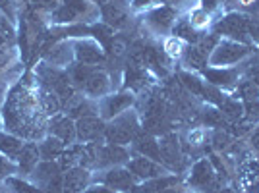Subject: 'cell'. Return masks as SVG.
Masks as SVG:
<instances>
[{"instance_id": "cell-1", "label": "cell", "mask_w": 259, "mask_h": 193, "mask_svg": "<svg viewBox=\"0 0 259 193\" xmlns=\"http://www.w3.org/2000/svg\"><path fill=\"white\" fill-rule=\"evenodd\" d=\"M251 51H249L248 44H242L238 43V41H230V39H223V41H219L215 51L209 54V64L217 66V68H227L230 64H238Z\"/></svg>"}, {"instance_id": "cell-2", "label": "cell", "mask_w": 259, "mask_h": 193, "mask_svg": "<svg viewBox=\"0 0 259 193\" xmlns=\"http://www.w3.org/2000/svg\"><path fill=\"white\" fill-rule=\"evenodd\" d=\"M138 133V120L134 114H120L110 126L105 128V137L112 145H126L136 137Z\"/></svg>"}, {"instance_id": "cell-3", "label": "cell", "mask_w": 259, "mask_h": 193, "mask_svg": "<svg viewBox=\"0 0 259 193\" xmlns=\"http://www.w3.org/2000/svg\"><path fill=\"white\" fill-rule=\"evenodd\" d=\"M217 35H227L230 37V41H238V43L246 44L251 41L248 35V16L244 14H228L225 20L217 23L215 27Z\"/></svg>"}, {"instance_id": "cell-4", "label": "cell", "mask_w": 259, "mask_h": 193, "mask_svg": "<svg viewBox=\"0 0 259 193\" xmlns=\"http://www.w3.org/2000/svg\"><path fill=\"white\" fill-rule=\"evenodd\" d=\"M33 178L39 183V187L45 189L47 193H62L64 180L60 176V166H56L54 162H41L37 166V170L33 172Z\"/></svg>"}, {"instance_id": "cell-5", "label": "cell", "mask_w": 259, "mask_h": 193, "mask_svg": "<svg viewBox=\"0 0 259 193\" xmlns=\"http://www.w3.org/2000/svg\"><path fill=\"white\" fill-rule=\"evenodd\" d=\"M128 170L132 172V176H136L140 180H155V178L164 176V168H162L161 164L151 161V159H147V157L134 159V161L130 162Z\"/></svg>"}, {"instance_id": "cell-6", "label": "cell", "mask_w": 259, "mask_h": 193, "mask_svg": "<svg viewBox=\"0 0 259 193\" xmlns=\"http://www.w3.org/2000/svg\"><path fill=\"white\" fill-rule=\"evenodd\" d=\"M134 105V95L132 93H120L114 96H107L101 103V110L105 118H116L122 112H126Z\"/></svg>"}, {"instance_id": "cell-7", "label": "cell", "mask_w": 259, "mask_h": 193, "mask_svg": "<svg viewBox=\"0 0 259 193\" xmlns=\"http://www.w3.org/2000/svg\"><path fill=\"white\" fill-rule=\"evenodd\" d=\"M105 133V124L97 116H83L77 120L76 135L79 141H93Z\"/></svg>"}, {"instance_id": "cell-8", "label": "cell", "mask_w": 259, "mask_h": 193, "mask_svg": "<svg viewBox=\"0 0 259 193\" xmlns=\"http://www.w3.org/2000/svg\"><path fill=\"white\" fill-rule=\"evenodd\" d=\"M128 159V151L122 145H99L97 143V157H95V164L97 166H110V164H118Z\"/></svg>"}, {"instance_id": "cell-9", "label": "cell", "mask_w": 259, "mask_h": 193, "mask_svg": "<svg viewBox=\"0 0 259 193\" xmlns=\"http://www.w3.org/2000/svg\"><path fill=\"white\" fill-rule=\"evenodd\" d=\"M213 182H215V170H213L211 162L205 159L195 162L192 168V176H190V183L199 189H207L209 185H213Z\"/></svg>"}, {"instance_id": "cell-10", "label": "cell", "mask_w": 259, "mask_h": 193, "mask_svg": "<svg viewBox=\"0 0 259 193\" xmlns=\"http://www.w3.org/2000/svg\"><path fill=\"white\" fill-rule=\"evenodd\" d=\"M87 182H89V172H87V168H83V166L70 168L68 174L64 176L62 193H83Z\"/></svg>"}, {"instance_id": "cell-11", "label": "cell", "mask_w": 259, "mask_h": 193, "mask_svg": "<svg viewBox=\"0 0 259 193\" xmlns=\"http://www.w3.org/2000/svg\"><path fill=\"white\" fill-rule=\"evenodd\" d=\"M203 75H205V79L211 85L219 87H230L238 81V72L236 70H230V68H217V66L205 68Z\"/></svg>"}, {"instance_id": "cell-12", "label": "cell", "mask_w": 259, "mask_h": 193, "mask_svg": "<svg viewBox=\"0 0 259 193\" xmlns=\"http://www.w3.org/2000/svg\"><path fill=\"white\" fill-rule=\"evenodd\" d=\"M105 183L112 189H118V191H130L134 185V176L130 174V170L114 168V170H108L105 174Z\"/></svg>"}, {"instance_id": "cell-13", "label": "cell", "mask_w": 259, "mask_h": 193, "mask_svg": "<svg viewBox=\"0 0 259 193\" xmlns=\"http://www.w3.org/2000/svg\"><path fill=\"white\" fill-rule=\"evenodd\" d=\"M174 20H176V10H172L170 6H161V8H157L155 12L149 14V20L147 22L157 31H166L174 23Z\"/></svg>"}, {"instance_id": "cell-14", "label": "cell", "mask_w": 259, "mask_h": 193, "mask_svg": "<svg viewBox=\"0 0 259 193\" xmlns=\"http://www.w3.org/2000/svg\"><path fill=\"white\" fill-rule=\"evenodd\" d=\"M85 12V2L83 0H66L64 4L54 12L56 22H72L79 18Z\"/></svg>"}, {"instance_id": "cell-15", "label": "cell", "mask_w": 259, "mask_h": 193, "mask_svg": "<svg viewBox=\"0 0 259 193\" xmlns=\"http://www.w3.org/2000/svg\"><path fill=\"white\" fill-rule=\"evenodd\" d=\"M83 91L91 96H101L108 91V77L105 72H91L83 83Z\"/></svg>"}, {"instance_id": "cell-16", "label": "cell", "mask_w": 259, "mask_h": 193, "mask_svg": "<svg viewBox=\"0 0 259 193\" xmlns=\"http://www.w3.org/2000/svg\"><path fill=\"white\" fill-rule=\"evenodd\" d=\"M53 133L54 137H58V139L62 141V143H72V141L76 139V126H74V122L68 118H56L53 122Z\"/></svg>"}, {"instance_id": "cell-17", "label": "cell", "mask_w": 259, "mask_h": 193, "mask_svg": "<svg viewBox=\"0 0 259 193\" xmlns=\"http://www.w3.org/2000/svg\"><path fill=\"white\" fill-rule=\"evenodd\" d=\"M76 54L79 58L81 64H97L103 60V53L95 43H89V41H83L76 46Z\"/></svg>"}, {"instance_id": "cell-18", "label": "cell", "mask_w": 259, "mask_h": 193, "mask_svg": "<svg viewBox=\"0 0 259 193\" xmlns=\"http://www.w3.org/2000/svg\"><path fill=\"white\" fill-rule=\"evenodd\" d=\"M66 110H68V114H70V116H79V118H83V116H93L95 107H93L89 101H85L83 96L74 95L70 101H68Z\"/></svg>"}, {"instance_id": "cell-19", "label": "cell", "mask_w": 259, "mask_h": 193, "mask_svg": "<svg viewBox=\"0 0 259 193\" xmlns=\"http://www.w3.org/2000/svg\"><path fill=\"white\" fill-rule=\"evenodd\" d=\"M159 149H161V161L170 162V164L178 162V139H176V135L170 133V135L162 137L159 143Z\"/></svg>"}, {"instance_id": "cell-20", "label": "cell", "mask_w": 259, "mask_h": 193, "mask_svg": "<svg viewBox=\"0 0 259 193\" xmlns=\"http://www.w3.org/2000/svg\"><path fill=\"white\" fill-rule=\"evenodd\" d=\"M39 157H41V153L37 149V145H33V143H27V145H23L22 153H20V157H18V161H20V166H22L23 172H29L33 166H37V161H39Z\"/></svg>"}, {"instance_id": "cell-21", "label": "cell", "mask_w": 259, "mask_h": 193, "mask_svg": "<svg viewBox=\"0 0 259 193\" xmlns=\"http://www.w3.org/2000/svg\"><path fill=\"white\" fill-rule=\"evenodd\" d=\"M136 149L140 151L141 155H145L147 159L153 161H161V149H159V143L153 139L151 135H143L136 143Z\"/></svg>"}, {"instance_id": "cell-22", "label": "cell", "mask_w": 259, "mask_h": 193, "mask_svg": "<svg viewBox=\"0 0 259 193\" xmlns=\"http://www.w3.org/2000/svg\"><path fill=\"white\" fill-rule=\"evenodd\" d=\"M219 108H221V112L230 120H240L244 116V103H240L236 99H230V96L223 99Z\"/></svg>"}, {"instance_id": "cell-23", "label": "cell", "mask_w": 259, "mask_h": 193, "mask_svg": "<svg viewBox=\"0 0 259 193\" xmlns=\"http://www.w3.org/2000/svg\"><path fill=\"white\" fill-rule=\"evenodd\" d=\"M184 62L186 66L194 68V70H201L207 64V54L199 51V46H188L184 51Z\"/></svg>"}, {"instance_id": "cell-24", "label": "cell", "mask_w": 259, "mask_h": 193, "mask_svg": "<svg viewBox=\"0 0 259 193\" xmlns=\"http://www.w3.org/2000/svg\"><path fill=\"white\" fill-rule=\"evenodd\" d=\"M62 147H64V143L58 139V137H49L45 143H41L39 153H41V157H43L45 161H53L54 157L62 155Z\"/></svg>"}, {"instance_id": "cell-25", "label": "cell", "mask_w": 259, "mask_h": 193, "mask_svg": "<svg viewBox=\"0 0 259 193\" xmlns=\"http://www.w3.org/2000/svg\"><path fill=\"white\" fill-rule=\"evenodd\" d=\"M22 149H23V145L20 139H16V137H12V135L0 133V151H2L4 155H8L12 159H18Z\"/></svg>"}, {"instance_id": "cell-26", "label": "cell", "mask_w": 259, "mask_h": 193, "mask_svg": "<svg viewBox=\"0 0 259 193\" xmlns=\"http://www.w3.org/2000/svg\"><path fill=\"white\" fill-rule=\"evenodd\" d=\"M103 18L112 27H122L126 23V14L120 10L118 6H112V4L110 6H103Z\"/></svg>"}, {"instance_id": "cell-27", "label": "cell", "mask_w": 259, "mask_h": 193, "mask_svg": "<svg viewBox=\"0 0 259 193\" xmlns=\"http://www.w3.org/2000/svg\"><path fill=\"white\" fill-rule=\"evenodd\" d=\"M89 75H91V68L87 64H74V66H70V70H68L70 81H72L74 85H79V87H83V83H85V79Z\"/></svg>"}, {"instance_id": "cell-28", "label": "cell", "mask_w": 259, "mask_h": 193, "mask_svg": "<svg viewBox=\"0 0 259 193\" xmlns=\"http://www.w3.org/2000/svg\"><path fill=\"white\" fill-rule=\"evenodd\" d=\"M81 157H83V147L81 145H76L72 149L64 151L60 155V168H74V164L77 161L81 162Z\"/></svg>"}, {"instance_id": "cell-29", "label": "cell", "mask_w": 259, "mask_h": 193, "mask_svg": "<svg viewBox=\"0 0 259 193\" xmlns=\"http://www.w3.org/2000/svg\"><path fill=\"white\" fill-rule=\"evenodd\" d=\"M39 103H41V108H43L47 114H56L58 108H60V99L53 91H41Z\"/></svg>"}, {"instance_id": "cell-30", "label": "cell", "mask_w": 259, "mask_h": 193, "mask_svg": "<svg viewBox=\"0 0 259 193\" xmlns=\"http://www.w3.org/2000/svg\"><path fill=\"white\" fill-rule=\"evenodd\" d=\"M174 35H178V37H182L186 41H199V37H197V33H195L194 25L188 22V20H182V22L176 23V27H174Z\"/></svg>"}, {"instance_id": "cell-31", "label": "cell", "mask_w": 259, "mask_h": 193, "mask_svg": "<svg viewBox=\"0 0 259 193\" xmlns=\"http://www.w3.org/2000/svg\"><path fill=\"white\" fill-rule=\"evenodd\" d=\"M172 183H176V178H155L153 182L145 183L143 187H141V193H151V191H161V189H168Z\"/></svg>"}, {"instance_id": "cell-32", "label": "cell", "mask_w": 259, "mask_h": 193, "mask_svg": "<svg viewBox=\"0 0 259 193\" xmlns=\"http://www.w3.org/2000/svg\"><path fill=\"white\" fill-rule=\"evenodd\" d=\"M182 81H184V85L188 87L194 95H205V81H201V79H197V77H194V75H190V74H184L182 75Z\"/></svg>"}, {"instance_id": "cell-33", "label": "cell", "mask_w": 259, "mask_h": 193, "mask_svg": "<svg viewBox=\"0 0 259 193\" xmlns=\"http://www.w3.org/2000/svg\"><path fill=\"white\" fill-rule=\"evenodd\" d=\"M143 81H145V75L141 72L140 68H136V66H130L128 68V85L134 87V89H140L143 85Z\"/></svg>"}, {"instance_id": "cell-34", "label": "cell", "mask_w": 259, "mask_h": 193, "mask_svg": "<svg viewBox=\"0 0 259 193\" xmlns=\"http://www.w3.org/2000/svg\"><path fill=\"white\" fill-rule=\"evenodd\" d=\"M188 22L192 23L194 27H205V25H209L211 18H209V12L195 10V12H192V16H190V20H188Z\"/></svg>"}, {"instance_id": "cell-35", "label": "cell", "mask_w": 259, "mask_h": 193, "mask_svg": "<svg viewBox=\"0 0 259 193\" xmlns=\"http://www.w3.org/2000/svg\"><path fill=\"white\" fill-rule=\"evenodd\" d=\"M217 44H219V37H217V33H215V35H209V37H203V39L199 41V51H201L203 54H207V56H209V54H211L213 51H215Z\"/></svg>"}, {"instance_id": "cell-36", "label": "cell", "mask_w": 259, "mask_h": 193, "mask_svg": "<svg viewBox=\"0 0 259 193\" xmlns=\"http://www.w3.org/2000/svg\"><path fill=\"white\" fill-rule=\"evenodd\" d=\"M205 122L209 124V126H223V122H225V114H223V112H219V110L209 108V110H205Z\"/></svg>"}, {"instance_id": "cell-37", "label": "cell", "mask_w": 259, "mask_h": 193, "mask_svg": "<svg viewBox=\"0 0 259 193\" xmlns=\"http://www.w3.org/2000/svg\"><path fill=\"white\" fill-rule=\"evenodd\" d=\"M8 185L14 187V191L16 193H43V191H39V189H35V187L29 185V183L20 182V180H8Z\"/></svg>"}, {"instance_id": "cell-38", "label": "cell", "mask_w": 259, "mask_h": 193, "mask_svg": "<svg viewBox=\"0 0 259 193\" xmlns=\"http://www.w3.org/2000/svg\"><path fill=\"white\" fill-rule=\"evenodd\" d=\"M248 35L253 43H259V18L248 16Z\"/></svg>"}, {"instance_id": "cell-39", "label": "cell", "mask_w": 259, "mask_h": 193, "mask_svg": "<svg viewBox=\"0 0 259 193\" xmlns=\"http://www.w3.org/2000/svg\"><path fill=\"white\" fill-rule=\"evenodd\" d=\"M164 51L168 54H172V56H178V54L182 53V44H180V39L178 37H172V39H168L166 43H164Z\"/></svg>"}, {"instance_id": "cell-40", "label": "cell", "mask_w": 259, "mask_h": 193, "mask_svg": "<svg viewBox=\"0 0 259 193\" xmlns=\"http://www.w3.org/2000/svg\"><path fill=\"white\" fill-rule=\"evenodd\" d=\"M12 37H14V31L10 29V25H6V22L0 20V44L10 43Z\"/></svg>"}, {"instance_id": "cell-41", "label": "cell", "mask_w": 259, "mask_h": 193, "mask_svg": "<svg viewBox=\"0 0 259 193\" xmlns=\"http://www.w3.org/2000/svg\"><path fill=\"white\" fill-rule=\"evenodd\" d=\"M68 51H66L64 46H58V49H54V56H51V60H53V64H64L68 62Z\"/></svg>"}, {"instance_id": "cell-42", "label": "cell", "mask_w": 259, "mask_h": 193, "mask_svg": "<svg viewBox=\"0 0 259 193\" xmlns=\"http://www.w3.org/2000/svg\"><path fill=\"white\" fill-rule=\"evenodd\" d=\"M213 141H215L217 149H225V147H228V143H230V137H228L225 131H217Z\"/></svg>"}, {"instance_id": "cell-43", "label": "cell", "mask_w": 259, "mask_h": 193, "mask_svg": "<svg viewBox=\"0 0 259 193\" xmlns=\"http://www.w3.org/2000/svg\"><path fill=\"white\" fill-rule=\"evenodd\" d=\"M33 6L35 8H39V10H53L56 8V4H58V0H31Z\"/></svg>"}, {"instance_id": "cell-44", "label": "cell", "mask_w": 259, "mask_h": 193, "mask_svg": "<svg viewBox=\"0 0 259 193\" xmlns=\"http://www.w3.org/2000/svg\"><path fill=\"white\" fill-rule=\"evenodd\" d=\"M249 147L259 151V126L253 129V133H251V137H249Z\"/></svg>"}, {"instance_id": "cell-45", "label": "cell", "mask_w": 259, "mask_h": 193, "mask_svg": "<svg viewBox=\"0 0 259 193\" xmlns=\"http://www.w3.org/2000/svg\"><path fill=\"white\" fill-rule=\"evenodd\" d=\"M12 172V164L8 161H4L2 157H0V176H4V174H10Z\"/></svg>"}, {"instance_id": "cell-46", "label": "cell", "mask_w": 259, "mask_h": 193, "mask_svg": "<svg viewBox=\"0 0 259 193\" xmlns=\"http://www.w3.org/2000/svg\"><path fill=\"white\" fill-rule=\"evenodd\" d=\"M217 4H219V0H203V10H213Z\"/></svg>"}, {"instance_id": "cell-47", "label": "cell", "mask_w": 259, "mask_h": 193, "mask_svg": "<svg viewBox=\"0 0 259 193\" xmlns=\"http://www.w3.org/2000/svg\"><path fill=\"white\" fill-rule=\"evenodd\" d=\"M0 8L6 10L8 14H12V2L10 0H0Z\"/></svg>"}, {"instance_id": "cell-48", "label": "cell", "mask_w": 259, "mask_h": 193, "mask_svg": "<svg viewBox=\"0 0 259 193\" xmlns=\"http://www.w3.org/2000/svg\"><path fill=\"white\" fill-rule=\"evenodd\" d=\"M85 193H114V191H110L107 187H91V189H87Z\"/></svg>"}, {"instance_id": "cell-49", "label": "cell", "mask_w": 259, "mask_h": 193, "mask_svg": "<svg viewBox=\"0 0 259 193\" xmlns=\"http://www.w3.org/2000/svg\"><path fill=\"white\" fill-rule=\"evenodd\" d=\"M238 2H240V4H242V6H249V4H253V2H255V0H238Z\"/></svg>"}, {"instance_id": "cell-50", "label": "cell", "mask_w": 259, "mask_h": 193, "mask_svg": "<svg viewBox=\"0 0 259 193\" xmlns=\"http://www.w3.org/2000/svg\"><path fill=\"white\" fill-rule=\"evenodd\" d=\"M162 193H182V191H178V189H170V187H168V189H162Z\"/></svg>"}, {"instance_id": "cell-51", "label": "cell", "mask_w": 259, "mask_h": 193, "mask_svg": "<svg viewBox=\"0 0 259 193\" xmlns=\"http://www.w3.org/2000/svg\"><path fill=\"white\" fill-rule=\"evenodd\" d=\"M95 2H101V4H103V0H95Z\"/></svg>"}]
</instances>
